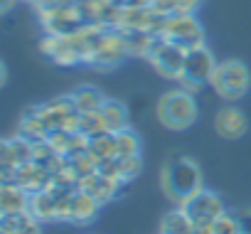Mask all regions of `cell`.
I'll return each mask as SVG.
<instances>
[{"label":"cell","instance_id":"cell-7","mask_svg":"<svg viewBox=\"0 0 251 234\" xmlns=\"http://www.w3.org/2000/svg\"><path fill=\"white\" fill-rule=\"evenodd\" d=\"M40 50L62 67H72V64H86V52L79 37V30L72 35H47L40 45Z\"/></svg>","mask_w":251,"mask_h":234},{"label":"cell","instance_id":"cell-17","mask_svg":"<svg viewBox=\"0 0 251 234\" xmlns=\"http://www.w3.org/2000/svg\"><path fill=\"white\" fill-rule=\"evenodd\" d=\"M99 207H101V202L79 187L69 202V222L72 224H89L99 214Z\"/></svg>","mask_w":251,"mask_h":234},{"label":"cell","instance_id":"cell-3","mask_svg":"<svg viewBox=\"0 0 251 234\" xmlns=\"http://www.w3.org/2000/svg\"><path fill=\"white\" fill-rule=\"evenodd\" d=\"M209 84H212V89L222 99L236 101V99H244L249 94V89H251V72L239 59H224V62L217 64Z\"/></svg>","mask_w":251,"mask_h":234},{"label":"cell","instance_id":"cell-10","mask_svg":"<svg viewBox=\"0 0 251 234\" xmlns=\"http://www.w3.org/2000/svg\"><path fill=\"white\" fill-rule=\"evenodd\" d=\"M185 212H187V217L195 222V227H212V222L222 214V212H226L224 209V205H222V200L214 195V192H209V190H200V192H195L185 205H180Z\"/></svg>","mask_w":251,"mask_h":234},{"label":"cell","instance_id":"cell-21","mask_svg":"<svg viewBox=\"0 0 251 234\" xmlns=\"http://www.w3.org/2000/svg\"><path fill=\"white\" fill-rule=\"evenodd\" d=\"M72 101H74L79 113H91V111H99L106 104V96L101 94V89H96L91 84H81L72 91Z\"/></svg>","mask_w":251,"mask_h":234},{"label":"cell","instance_id":"cell-26","mask_svg":"<svg viewBox=\"0 0 251 234\" xmlns=\"http://www.w3.org/2000/svg\"><path fill=\"white\" fill-rule=\"evenodd\" d=\"M89 153H91L96 160L113 158V156H116V133H111V131H99V133L89 136Z\"/></svg>","mask_w":251,"mask_h":234},{"label":"cell","instance_id":"cell-12","mask_svg":"<svg viewBox=\"0 0 251 234\" xmlns=\"http://www.w3.org/2000/svg\"><path fill=\"white\" fill-rule=\"evenodd\" d=\"M37 116L45 121V126L50 131L54 129H72L74 124V116L79 113L74 101H72V94L69 96H59V99H50V101H42L35 106Z\"/></svg>","mask_w":251,"mask_h":234},{"label":"cell","instance_id":"cell-22","mask_svg":"<svg viewBox=\"0 0 251 234\" xmlns=\"http://www.w3.org/2000/svg\"><path fill=\"white\" fill-rule=\"evenodd\" d=\"M18 133L32 143H40V141H47L50 136V129L45 126V121L37 116L35 106H30L25 113H23V119H20V126H18Z\"/></svg>","mask_w":251,"mask_h":234},{"label":"cell","instance_id":"cell-23","mask_svg":"<svg viewBox=\"0 0 251 234\" xmlns=\"http://www.w3.org/2000/svg\"><path fill=\"white\" fill-rule=\"evenodd\" d=\"M30 212L35 219L40 222H50V219H57V195L52 190H42V192H35L30 197Z\"/></svg>","mask_w":251,"mask_h":234},{"label":"cell","instance_id":"cell-31","mask_svg":"<svg viewBox=\"0 0 251 234\" xmlns=\"http://www.w3.org/2000/svg\"><path fill=\"white\" fill-rule=\"evenodd\" d=\"M35 8L40 13L45 10H52V8H62V5H74V3H81V0H32Z\"/></svg>","mask_w":251,"mask_h":234},{"label":"cell","instance_id":"cell-32","mask_svg":"<svg viewBox=\"0 0 251 234\" xmlns=\"http://www.w3.org/2000/svg\"><path fill=\"white\" fill-rule=\"evenodd\" d=\"M151 8H153L155 13L165 15V18H170V15H175V13H177V8H175V0H153Z\"/></svg>","mask_w":251,"mask_h":234},{"label":"cell","instance_id":"cell-24","mask_svg":"<svg viewBox=\"0 0 251 234\" xmlns=\"http://www.w3.org/2000/svg\"><path fill=\"white\" fill-rule=\"evenodd\" d=\"M126 50H128V57H148L153 42L158 35H151L146 30H121Z\"/></svg>","mask_w":251,"mask_h":234},{"label":"cell","instance_id":"cell-28","mask_svg":"<svg viewBox=\"0 0 251 234\" xmlns=\"http://www.w3.org/2000/svg\"><path fill=\"white\" fill-rule=\"evenodd\" d=\"M116 156H121V158L141 156V141L131 129H123L116 133Z\"/></svg>","mask_w":251,"mask_h":234},{"label":"cell","instance_id":"cell-16","mask_svg":"<svg viewBox=\"0 0 251 234\" xmlns=\"http://www.w3.org/2000/svg\"><path fill=\"white\" fill-rule=\"evenodd\" d=\"M35 160V143L23 138L20 133L13 138H3V156H0V165H13L20 168L25 163Z\"/></svg>","mask_w":251,"mask_h":234},{"label":"cell","instance_id":"cell-6","mask_svg":"<svg viewBox=\"0 0 251 234\" xmlns=\"http://www.w3.org/2000/svg\"><path fill=\"white\" fill-rule=\"evenodd\" d=\"M163 37L173 40L175 45H180L182 50L190 52V50L204 45V27L200 25V20L192 13H175V15L165 18Z\"/></svg>","mask_w":251,"mask_h":234},{"label":"cell","instance_id":"cell-15","mask_svg":"<svg viewBox=\"0 0 251 234\" xmlns=\"http://www.w3.org/2000/svg\"><path fill=\"white\" fill-rule=\"evenodd\" d=\"M15 182H18L20 187H25L30 195H35V192L50 190V185H52V173H50L47 168H42L40 163L30 160V163H25V165L18 168Z\"/></svg>","mask_w":251,"mask_h":234},{"label":"cell","instance_id":"cell-37","mask_svg":"<svg viewBox=\"0 0 251 234\" xmlns=\"http://www.w3.org/2000/svg\"><path fill=\"white\" fill-rule=\"evenodd\" d=\"M192 234H212V227H195Z\"/></svg>","mask_w":251,"mask_h":234},{"label":"cell","instance_id":"cell-2","mask_svg":"<svg viewBox=\"0 0 251 234\" xmlns=\"http://www.w3.org/2000/svg\"><path fill=\"white\" fill-rule=\"evenodd\" d=\"M158 119L173 131H185L197 121V101L195 94L185 89H173L158 99Z\"/></svg>","mask_w":251,"mask_h":234},{"label":"cell","instance_id":"cell-18","mask_svg":"<svg viewBox=\"0 0 251 234\" xmlns=\"http://www.w3.org/2000/svg\"><path fill=\"white\" fill-rule=\"evenodd\" d=\"M30 192L20 187L18 182H3L0 187V212L3 214H15V212H27L30 209Z\"/></svg>","mask_w":251,"mask_h":234},{"label":"cell","instance_id":"cell-34","mask_svg":"<svg viewBox=\"0 0 251 234\" xmlns=\"http://www.w3.org/2000/svg\"><path fill=\"white\" fill-rule=\"evenodd\" d=\"M202 5V0H175V8L177 13H197V8Z\"/></svg>","mask_w":251,"mask_h":234},{"label":"cell","instance_id":"cell-11","mask_svg":"<svg viewBox=\"0 0 251 234\" xmlns=\"http://www.w3.org/2000/svg\"><path fill=\"white\" fill-rule=\"evenodd\" d=\"M165 15L155 13L151 5L146 8H121L116 27L118 30H146L151 35H163Z\"/></svg>","mask_w":251,"mask_h":234},{"label":"cell","instance_id":"cell-13","mask_svg":"<svg viewBox=\"0 0 251 234\" xmlns=\"http://www.w3.org/2000/svg\"><path fill=\"white\" fill-rule=\"evenodd\" d=\"M214 129L222 138H241L246 131H249V121H246V116L244 111H239L236 106H224L217 111V119H214Z\"/></svg>","mask_w":251,"mask_h":234},{"label":"cell","instance_id":"cell-33","mask_svg":"<svg viewBox=\"0 0 251 234\" xmlns=\"http://www.w3.org/2000/svg\"><path fill=\"white\" fill-rule=\"evenodd\" d=\"M236 219H239L241 234H251V207H246V209H239V212H236Z\"/></svg>","mask_w":251,"mask_h":234},{"label":"cell","instance_id":"cell-4","mask_svg":"<svg viewBox=\"0 0 251 234\" xmlns=\"http://www.w3.org/2000/svg\"><path fill=\"white\" fill-rule=\"evenodd\" d=\"M217 64L219 62L214 59V54L209 52L207 45L190 50L187 52V59H185V69H182V74L177 79L180 89H185L190 94H197L202 86H207L212 81V74H214Z\"/></svg>","mask_w":251,"mask_h":234},{"label":"cell","instance_id":"cell-27","mask_svg":"<svg viewBox=\"0 0 251 234\" xmlns=\"http://www.w3.org/2000/svg\"><path fill=\"white\" fill-rule=\"evenodd\" d=\"M72 129H74L76 133L86 136V138H89V136H94V133H99V131H103L101 113H99V111H91V113H76V116H74Z\"/></svg>","mask_w":251,"mask_h":234},{"label":"cell","instance_id":"cell-5","mask_svg":"<svg viewBox=\"0 0 251 234\" xmlns=\"http://www.w3.org/2000/svg\"><path fill=\"white\" fill-rule=\"evenodd\" d=\"M146 59H148V62L153 64V69H155L158 74H163L165 79H180V74H182V69H185L187 50H182V47L175 45L173 40L158 35Z\"/></svg>","mask_w":251,"mask_h":234},{"label":"cell","instance_id":"cell-36","mask_svg":"<svg viewBox=\"0 0 251 234\" xmlns=\"http://www.w3.org/2000/svg\"><path fill=\"white\" fill-rule=\"evenodd\" d=\"M13 5H15V0H0V10H3V13H8Z\"/></svg>","mask_w":251,"mask_h":234},{"label":"cell","instance_id":"cell-14","mask_svg":"<svg viewBox=\"0 0 251 234\" xmlns=\"http://www.w3.org/2000/svg\"><path fill=\"white\" fill-rule=\"evenodd\" d=\"M79 187H81L84 192H89L91 197H96V200L101 202V207H103L106 202H111V200L118 195L121 182H118L116 178H108V175L94 170L91 175H86V178L79 180Z\"/></svg>","mask_w":251,"mask_h":234},{"label":"cell","instance_id":"cell-20","mask_svg":"<svg viewBox=\"0 0 251 234\" xmlns=\"http://www.w3.org/2000/svg\"><path fill=\"white\" fill-rule=\"evenodd\" d=\"M101 113V121H103V131H111V133H118L123 129H128V111L126 106L116 99H106V104L99 108Z\"/></svg>","mask_w":251,"mask_h":234},{"label":"cell","instance_id":"cell-30","mask_svg":"<svg viewBox=\"0 0 251 234\" xmlns=\"http://www.w3.org/2000/svg\"><path fill=\"white\" fill-rule=\"evenodd\" d=\"M212 234H241V227H239L236 214L222 212V214L212 222Z\"/></svg>","mask_w":251,"mask_h":234},{"label":"cell","instance_id":"cell-8","mask_svg":"<svg viewBox=\"0 0 251 234\" xmlns=\"http://www.w3.org/2000/svg\"><path fill=\"white\" fill-rule=\"evenodd\" d=\"M40 20H42V27L47 35H72L86 25L81 3L45 10V13H40Z\"/></svg>","mask_w":251,"mask_h":234},{"label":"cell","instance_id":"cell-29","mask_svg":"<svg viewBox=\"0 0 251 234\" xmlns=\"http://www.w3.org/2000/svg\"><path fill=\"white\" fill-rule=\"evenodd\" d=\"M118 158V182H131L133 178H138L141 173V158L138 156H131V158Z\"/></svg>","mask_w":251,"mask_h":234},{"label":"cell","instance_id":"cell-1","mask_svg":"<svg viewBox=\"0 0 251 234\" xmlns=\"http://www.w3.org/2000/svg\"><path fill=\"white\" fill-rule=\"evenodd\" d=\"M160 185H163V192L180 207V205H185L195 192L202 190V170H200V165H197L192 158L173 156V158L165 163V168H163Z\"/></svg>","mask_w":251,"mask_h":234},{"label":"cell","instance_id":"cell-25","mask_svg":"<svg viewBox=\"0 0 251 234\" xmlns=\"http://www.w3.org/2000/svg\"><path fill=\"white\" fill-rule=\"evenodd\" d=\"M192 232H195V222L187 217L182 207L168 212L160 222V234H192Z\"/></svg>","mask_w":251,"mask_h":234},{"label":"cell","instance_id":"cell-19","mask_svg":"<svg viewBox=\"0 0 251 234\" xmlns=\"http://www.w3.org/2000/svg\"><path fill=\"white\" fill-rule=\"evenodd\" d=\"M40 219L32 217V212H15V214H3L0 219V234H42Z\"/></svg>","mask_w":251,"mask_h":234},{"label":"cell","instance_id":"cell-35","mask_svg":"<svg viewBox=\"0 0 251 234\" xmlns=\"http://www.w3.org/2000/svg\"><path fill=\"white\" fill-rule=\"evenodd\" d=\"M116 3L121 8H146V5L153 3V0H116Z\"/></svg>","mask_w":251,"mask_h":234},{"label":"cell","instance_id":"cell-9","mask_svg":"<svg viewBox=\"0 0 251 234\" xmlns=\"http://www.w3.org/2000/svg\"><path fill=\"white\" fill-rule=\"evenodd\" d=\"M126 57H128V50H126V42H123V35L118 27H108L106 35H103V42L99 45V50L91 54L89 59V67L99 69V72H108L113 67H118Z\"/></svg>","mask_w":251,"mask_h":234}]
</instances>
